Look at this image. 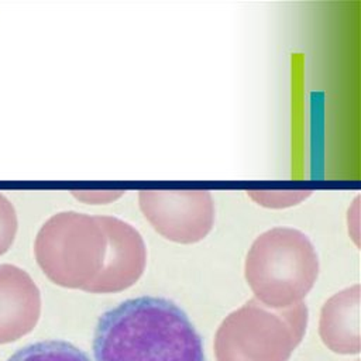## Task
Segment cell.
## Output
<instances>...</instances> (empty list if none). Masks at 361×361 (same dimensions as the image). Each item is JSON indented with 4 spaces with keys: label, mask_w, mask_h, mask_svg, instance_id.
I'll use <instances>...</instances> for the list:
<instances>
[{
    "label": "cell",
    "mask_w": 361,
    "mask_h": 361,
    "mask_svg": "<svg viewBox=\"0 0 361 361\" xmlns=\"http://www.w3.org/2000/svg\"><path fill=\"white\" fill-rule=\"evenodd\" d=\"M106 247L99 216L66 210L41 226L34 241V255L54 283L92 292L104 264Z\"/></svg>",
    "instance_id": "4"
},
{
    "label": "cell",
    "mask_w": 361,
    "mask_h": 361,
    "mask_svg": "<svg viewBox=\"0 0 361 361\" xmlns=\"http://www.w3.org/2000/svg\"><path fill=\"white\" fill-rule=\"evenodd\" d=\"M358 200L357 196L353 202V206L348 209V217H353V220L348 219V233L354 238V243L358 245Z\"/></svg>",
    "instance_id": "13"
},
{
    "label": "cell",
    "mask_w": 361,
    "mask_h": 361,
    "mask_svg": "<svg viewBox=\"0 0 361 361\" xmlns=\"http://www.w3.org/2000/svg\"><path fill=\"white\" fill-rule=\"evenodd\" d=\"M107 247L102 272L90 293H114L133 286L147 264L145 243L130 223L114 216H99Z\"/></svg>",
    "instance_id": "6"
},
{
    "label": "cell",
    "mask_w": 361,
    "mask_h": 361,
    "mask_svg": "<svg viewBox=\"0 0 361 361\" xmlns=\"http://www.w3.org/2000/svg\"><path fill=\"white\" fill-rule=\"evenodd\" d=\"M41 314V293L21 268L0 264V344L28 334Z\"/></svg>",
    "instance_id": "7"
},
{
    "label": "cell",
    "mask_w": 361,
    "mask_h": 361,
    "mask_svg": "<svg viewBox=\"0 0 361 361\" xmlns=\"http://www.w3.org/2000/svg\"><path fill=\"white\" fill-rule=\"evenodd\" d=\"M7 361H90L87 354L69 341L44 340L17 350Z\"/></svg>",
    "instance_id": "9"
},
{
    "label": "cell",
    "mask_w": 361,
    "mask_h": 361,
    "mask_svg": "<svg viewBox=\"0 0 361 361\" xmlns=\"http://www.w3.org/2000/svg\"><path fill=\"white\" fill-rule=\"evenodd\" d=\"M255 299L272 309L300 303L319 275V257L309 237L292 227H274L251 244L244 262Z\"/></svg>",
    "instance_id": "2"
},
{
    "label": "cell",
    "mask_w": 361,
    "mask_h": 361,
    "mask_svg": "<svg viewBox=\"0 0 361 361\" xmlns=\"http://www.w3.org/2000/svg\"><path fill=\"white\" fill-rule=\"evenodd\" d=\"M312 192L310 190H248L247 195L264 207L282 209L300 203Z\"/></svg>",
    "instance_id": "10"
},
{
    "label": "cell",
    "mask_w": 361,
    "mask_h": 361,
    "mask_svg": "<svg viewBox=\"0 0 361 361\" xmlns=\"http://www.w3.org/2000/svg\"><path fill=\"white\" fill-rule=\"evenodd\" d=\"M138 204L154 230L173 243H197L214 223V202L207 190H141Z\"/></svg>",
    "instance_id": "5"
},
{
    "label": "cell",
    "mask_w": 361,
    "mask_h": 361,
    "mask_svg": "<svg viewBox=\"0 0 361 361\" xmlns=\"http://www.w3.org/2000/svg\"><path fill=\"white\" fill-rule=\"evenodd\" d=\"M322 341L334 353L360 351V285L355 283L329 298L320 312Z\"/></svg>",
    "instance_id": "8"
},
{
    "label": "cell",
    "mask_w": 361,
    "mask_h": 361,
    "mask_svg": "<svg viewBox=\"0 0 361 361\" xmlns=\"http://www.w3.org/2000/svg\"><path fill=\"white\" fill-rule=\"evenodd\" d=\"M94 361H204L203 344L172 300L140 296L104 312L93 336Z\"/></svg>",
    "instance_id": "1"
},
{
    "label": "cell",
    "mask_w": 361,
    "mask_h": 361,
    "mask_svg": "<svg viewBox=\"0 0 361 361\" xmlns=\"http://www.w3.org/2000/svg\"><path fill=\"white\" fill-rule=\"evenodd\" d=\"M306 326L307 306L303 302L272 309L252 298L219 326L216 361H289Z\"/></svg>",
    "instance_id": "3"
},
{
    "label": "cell",
    "mask_w": 361,
    "mask_h": 361,
    "mask_svg": "<svg viewBox=\"0 0 361 361\" xmlns=\"http://www.w3.org/2000/svg\"><path fill=\"white\" fill-rule=\"evenodd\" d=\"M123 190H72L78 200L89 204H107L123 196Z\"/></svg>",
    "instance_id": "12"
},
{
    "label": "cell",
    "mask_w": 361,
    "mask_h": 361,
    "mask_svg": "<svg viewBox=\"0 0 361 361\" xmlns=\"http://www.w3.org/2000/svg\"><path fill=\"white\" fill-rule=\"evenodd\" d=\"M17 214L11 202L0 193V255H3L13 244L17 234Z\"/></svg>",
    "instance_id": "11"
}]
</instances>
